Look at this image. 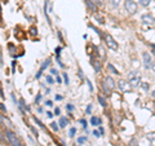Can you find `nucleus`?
Listing matches in <instances>:
<instances>
[{
  "label": "nucleus",
  "instance_id": "1",
  "mask_svg": "<svg viewBox=\"0 0 155 146\" xmlns=\"http://www.w3.org/2000/svg\"><path fill=\"white\" fill-rule=\"evenodd\" d=\"M128 83L130 84L132 88H137L138 86H141V75L138 71H130L128 74Z\"/></svg>",
  "mask_w": 155,
  "mask_h": 146
},
{
  "label": "nucleus",
  "instance_id": "2",
  "mask_svg": "<svg viewBox=\"0 0 155 146\" xmlns=\"http://www.w3.org/2000/svg\"><path fill=\"white\" fill-rule=\"evenodd\" d=\"M102 88L106 95H110L113 92V89L115 88V80H114L111 76H106L102 82Z\"/></svg>",
  "mask_w": 155,
  "mask_h": 146
},
{
  "label": "nucleus",
  "instance_id": "3",
  "mask_svg": "<svg viewBox=\"0 0 155 146\" xmlns=\"http://www.w3.org/2000/svg\"><path fill=\"white\" fill-rule=\"evenodd\" d=\"M5 136H7V139H8V141H9V144L12 146H23L22 142L19 141V139L16 136L14 132L9 131V129H5Z\"/></svg>",
  "mask_w": 155,
  "mask_h": 146
},
{
  "label": "nucleus",
  "instance_id": "4",
  "mask_svg": "<svg viewBox=\"0 0 155 146\" xmlns=\"http://www.w3.org/2000/svg\"><path fill=\"white\" fill-rule=\"evenodd\" d=\"M124 8L129 14H134L137 12V3L134 0H125L124 1Z\"/></svg>",
  "mask_w": 155,
  "mask_h": 146
},
{
  "label": "nucleus",
  "instance_id": "5",
  "mask_svg": "<svg viewBox=\"0 0 155 146\" xmlns=\"http://www.w3.org/2000/svg\"><path fill=\"white\" fill-rule=\"evenodd\" d=\"M104 39L106 42V45L109 47V49H113V51H118V43L114 40V38L110 34H105L104 35Z\"/></svg>",
  "mask_w": 155,
  "mask_h": 146
},
{
  "label": "nucleus",
  "instance_id": "6",
  "mask_svg": "<svg viewBox=\"0 0 155 146\" xmlns=\"http://www.w3.org/2000/svg\"><path fill=\"white\" fill-rule=\"evenodd\" d=\"M141 21H142L144 25L153 26L154 23H155V17H154L153 14H150V13H145V14L141 16Z\"/></svg>",
  "mask_w": 155,
  "mask_h": 146
},
{
  "label": "nucleus",
  "instance_id": "7",
  "mask_svg": "<svg viewBox=\"0 0 155 146\" xmlns=\"http://www.w3.org/2000/svg\"><path fill=\"white\" fill-rule=\"evenodd\" d=\"M142 60H144V67L146 70H150L153 66V60H151V56L148 52H144L142 53Z\"/></svg>",
  "mask_w": 155,
  "mask_h": 146
},
{
  "label": "nucleus",
  "instance_id": "8",
  "mask_svg": "<svg viewBox=\"0 0 155 146\" xmlns=\"http://www.w3.org/2000/svg\"><path fill=\"white\" fill-rule=\"evenodd\" d=\"M49 65H51V58H47V60H45V61H44V62H43V65H42V66H40V70H39L38 72H36V75H35V79H39L40 76H42L43 71L45 70V69H47L48 66H49Z\"/></svg>",
  "mask_w": 155,
  "mask_h": 146
},
{
  "label": "nucleus",
  "instance_id": "9",
  "mask_svg": "<svg viewBox=\"0 0 155 146\" xmlns=\"http://www.w3.org/2000/svg\"><path fill=\"white\" fill-rule=\"evenodd\" d=\"M118 84H119V89L121 92H127V91H129V88H132L130 87V84L127 82V80H119V82H118Z\"/></svg>",
  "mask_w": 155,
  "mask_h": 146
},
{
  "label": "nucleus",
  "instance_id": "10",
  "mask_svg": "<svg viewBox=\"0 0 155 146\" xmlns=\"http://www.w3.org/2000/svg\"><path fill=\"white\" fill-rule=\"evenodd\" d=\"M91 65L93 66V69H95L96 72H100L101 71V62H100V61H95L93 56H91Z\"/></svg>",
  "mask_w": 155,
  "mask_h": 146
},
{
  "label": "nucleus",
  "instance_id": "11",
  "mask_svg": "<svg viewBox=\"0 0 155 146\" xmlns=\"http://www.w3.org/2000/svg\"><path fill=\"white\" fill-rule=\"evenodd\" d=\"M85 5H87L89 9H91L93 13H96L97 10H98V8H97V4H95L92 1V0H85Z\"/></svg>",
  "mask_w": 155,
  "mask_h": 146
},
{
  "label": "nucleus",
  "instance_id": "12",
  "mask_svg": "<svg viewBox=\"0 0 155 146\" xmlns=\"http://www.w3.org/2000/svg\"><path fill=\"white\" fill-rule=\"evenodd\" d=\"M58 124H60V128H66L67 124H69V119H67L66 116H61Z\"/></svg>",
  "mask_w": 155,
  "mask_h": 146
},
{
  "label": "nucleus",
  "instance_id": "13",
  "mask_svg": "<svg viewBox=\"0 0 155 146\" xmlns=\"http://www.w3.org/2000/svg\"><path fill=\"white\" fill-rule=\"evenodd\" d=\"M91 124L95 125V127H100V125H101V119H100L98 116L93 115V116L91 118Z\"/></svg>",
  "mask_w": 155,
  "mask_h": 146
},
{
  "label": "nucleus",
  "instance_id": "14",
  "mask_svg": "<svg viewBox=\"0 0 155 146\" xmlns=\"http://www.w3.org/2000/svg\"><path fill=\"white\" fill-rule=\"evenodd\" d=\"M97 100H98V102L101 104V106H102V107H106V106H107V102H106V98H105L104 96L98 95V96H97Z\"/></svg>",
  "mask_w": 155,
  "mask_h": 146
},
{
  "label": "nucleus",
  "instance_id": "15",
  "mask_svg": "<svg viewBox=\"0 0 155 146\" xmlns=\"http://www.w3.org/2000/svg\"><path fill=\"white\" fill-rule=\"evenodd\" d=\"M120 4V0H109V5L111 8H118Z\"/></svg>",
  "mask_w": 155,
  "mask_h": 146
},
{
  "label": "nucleus",
  "instance_id": "16",
  "mask_svg": "<svg viewBox=\"0 0 155 146\" xmlns=\"http://www.w3.org/2000/svg\"><path fill=\"white\" fill-rule=\"evenodd\" d=\"M107 69H109V70L113 72V74H115V75H119V71H118L113 66V63H107Z\"/></svg>",
  "mask_w": 155,
  "mask_h": 146
},
{
  "label": "nucleus",
  "instance_id": "17",
  "mask_svg": "<svg viewBox=\"0 0 155 146\" xmlns=\"http://www.w3.org/2000/svg\"><path fill=\"white\" fill-rule=\"evenodd\" d=\"M88 141V137L87 136H81V137H78V144H84V142H87Z\"/></svg>",
  "mask_w": 155,
  "mask_h": 146
},
{
  "label": "nucleus",
  "instance_id": "18",
  "mask_svg": "<svg viewBox=\"0 0 155 146\" xmlns=\"http://www.w3.org/2000/svg\"><path fill=\"white\" fill-rule=\"evenodd\" d=\"M61 51H62V47H57L56 48V58H57V61H60V57H61Z\"/></svg>",
  "mask_w": 155,
  "mask_h": 146
},
{
  "label": "nucleus",
  "instance_id": "19",
  "mask_svg": "<svg viewBox=\"0 0 155 146\" xmlns=\"http://www.w3.org/2000/svg\"><path fill=\"white\" fill-rule=\"evenodd\" d=\"M75 135H76V128L75 127H71L70 129H69V137H71V139H72Z\"/></svg>",
  "mask_w": 155,
  "mask_h": 146
},
{
  "label": "nucleus",
  "instance_id": "20",
  "mask_svg": "<svg viewBox=\"0 0 155 146\" xmlns=\"http://www.w3.org/2000/svg\"><path fill=\"white\" fill-rule=\"evenodd\" d=\"M79 123L83 125V128H84V131L85 132H88V128H87V125H88V123H87V120L85 119H79Z\"/></svg>",
  "mask_w": 155,
  "mask_h": 146
},
{
  "label": "nucleus",
  "instance_id": "21",
  "mask_svg": "<svg viewBox=\"0 0 155 146\" xmlns=\"http://www.w3.org/2000/svg\"><path fill=\"white\" fill-rule=\"evenodd\" d=\"M138 1H140V5H142V7H149L151 0H138Z\"/></svg>",
  "mask_w": 155,
  "mask_h": 146
},
{
  "label": "nucleus",
  "instance_id": "22",
  "mask_svg": "<svg viewBox=\"0 0 155 146\" xmlns=\"http://www.w3.org/2000/svg\"><path fill=\"white\" fill-rule=\"evenodd\" d=\"M32 119H34V121H35V123L39 125V127H42V128H45V125H44V124H43L42 121H40V120H39V119H38V118H36V116H32Z\"/></svg>",
  "mask_w": 155,
  "mask_h": 146
},
{
  "label": "nucleus",
  "instance_id": "23",
  "mask_svg": "<svg viewBox=\"0 0 155 146\" xmlns=\"http://www.w3.org/2000/svg\"><path fill=\"white\" fill-rule=\"evenodd\" d=\"M62 78H63V83L66 84V86H69V83H70V80H69V76L66 72H62Z\"/></svg>",
  "mask_w": 155,
  "mask_h": 146
},
{
  "label": "nucleus",
  "instance_id": "24",
  "mask_svg": "<svg viewBox=\"0 0 155 146\" xmlns=\"http://www.w3.org/2000/svg\"><path fill=\"white\" fill-rule=\"evenodd\" d=\"M58 125H60V124H57V123H54V121H53V123H51V128H52L54 132H57V131H58V129H60Z\"/></svg>",
  "mask_w": 155,
  "mask_h": 146
},
{
  "label": "nucleus",
  "instance_id": "25",
  "mask_svg": "<svg viewBox=\"0 0 155 146\" xmlns=\"http://www.w3.org/2000/svg\"><path fill=\"white\" fill-rule=\"evenodd\" d=\"M74 105H71V104H67L66 105V110L69 111V112H70V114H71V111H74Z\"/></svg>",
  "mask_w": 155,
  "mask_h": 146
},
{
  "label": "nucleus",
  "instance_id": "26",
  "mask_svg": "<svg viewBox=\"0 0 155 146\" xmlns=\"http://www.w3.org/2000/svg\"><path fill=\"white\" fill-rule=\"evenodd\" d=\"M45 80H47L48 84H53V83H54V80H53L52 75H47V76H45Z\"/></svg>",
  "mask_w": 155,
  "mask_h": 146
},
{
  "label": "nucleus",
  "instance_id": "27",
  "mask_svg": "<svg viewBox=\"0 0 155 146\" xmlns=\"http://www.w3.org/2000/svg\"><path fill=\"white\" fill-rule=\"evenodd\" d=\"M28 128L31 129V132H32V133H34V135H35V137H38V136H39V132L36 131V129H35L34 127H32V125H28Z\"/></svg>",
  "mask_w": 155,
  "mask_h": 146
},
{
  "label": "nucleus",
  "instance_id": "28",
  "mask_svg": "<svg viewBox=\"0 0 155 146\" xmlns=\"http://www.w3.org/2000/svg\"><path fill=\"white\" fill-rule=\"evenodd\" d=\"M91 111H92V105H88L87 109H85V112H87V115H91Z\"/></svg>",
  "mask_w": 155,
  "mask_h": 146
},
{
  "label": "nucleus",
  "instance_id": "29",
  "mask_svg": "<svg viewBox=\"0 0 155 146\" xmlns=\"http://www.w3.org/2000/svg\"><path fill=\"white\" fill-rule=\"evenodd\" d=\"M129 146H137V140L136 139H132L129 141Z\"/></svg>",
  "mask_w": 155,
  "mask_h": 146
},
{
  "label": "nucleus",
  "instance_id": "30",
  "mask_svg": "<svg viewBox=\"0 0 155 146\" xmlns=\"http://www.w3.org/2000/svg\"><path fill=\"white\" fill-rule=\"evenodd\" d=\"M96 19H97V21H98V23H101V25H104V18L102 17H100V16H96Z\"/></svg>",
  "mask_w": 155,
  "mask_h": 146
},
{
  "label": "nucleus",
  "instance_id": "31",
  "mask_svg": "<svg viewBox=\"0 0 155 146\" xmlns=\"http://www.w3.org/2000/svg\"><path fill=\"white\" fill-rule=\"evenodd\" d=\"M40 101H42V95H40V93H39V95L35 97V102H36V104H39Z\"/></svg>",
  "mask_w": 155,
  "mask_h": 146
},
{
  "label": "nucleus",
  "instance_id": "32",
  "mask_svg": "<svg viewBox=\"0 0 155 146\" xmlns=\"http://www.w3.org/2000/svg\"><path fill=\"white\" fill-rule=\"evenodd\" d=\"M87 84H88V87H89V91L93 92V86H92V83H91V80L87 79Z\"/></svg>",
  "mask_w": 155,
  "mask_h": 146
},
{
  "label": "nucleus",
  "instance_id": "33",
  "mask_svg": "<svg viewBox=\"0 0 155 146\" xmlns=\"http://www.w3.org/2000/svg\"><path fill=\"white\" fill-rule=\"evenodd\" d=\"M78 74H79V76H80V79H84V74H83V70L79 67V70H78Z\"/></svg>",
  "mask_w": 155,
  "mask_h": 146
},
{
  "label": "nucleus",
  "instance_id": "34",
  "mask_svg": "<svg viewBox=\"0 0 155 146\" xmlns=\"http://www.w3.org/2000/svg\"><path fill=\"white\" fill-rule=\"evenodd\" d=\"M93 136H95V137H101V132H98L97 129H95V131H93Z\"/></svg>",
  "mask_w": 155,
  "mask_h": 146
},
{
  "label": "nucleus",
  "instance_id": "35",
  "mask_svg": "<svg viewBox=\"0 0 155 146\" xmlns=\"http://www.w3.org/2000/svg\"><path fill=\"white\" fill-rule=\"evenodd\" d=\"M45 106H48V107H52L53 106V102L51 100H48V101H45Z\"/></svg>",
  "mask_w": 155,
  "mask_h": 146
},
{
  "label": "nucleus",
  "instance_id": "36",
  "mask_svg": "<svg viewBox=\"0 0 155 146\" xmlns=\"http://www.w3.org/2000/svg\"><path fill=\"white\" fill-rule=\"evenodd\" d=\"M51 74H52V75H56V76H57V75H58V71H57L56 69H51Z\"/></svg>",
  "mask_w": 155,
  "mask_h": 146
},
{
  "label": "nucleus",
  "instance_id": "37",
  "mask_svg": "<svg viewBox=\"0 0 155 146\" xmlns=\"http://www.w3.org/2000/svg\"><path fill=\"white\" fill-rule=\"evenodd\" d=\"M141 87L144 88L145 91H148V89H149V86H148V83H142V84H141Z\"/></svg>",
  "mask_w": 155,
  "mask_h": 146
},
{
  "label": "nucleus",
  "instance_id": "38",
  "mask_svg": "<svg viewBox=\"0 0 155 146\" xmlns=\"http://www.w3.org/2000/svg\"><path fill=\"white\" fill-rule=\"evenodd\" d=\"M12 72H16V61L12 62Z\"/></svg>",
  "mask_w": 155,
  "mask_h": 146
},
{
  "label": "nucleus",
  "instance_id": "39",
  "mask_svg": "<svg viewBox=\"0 0 155 146\" xmlns=\"http://www.w3.org/2000/svg\"><path fill=\"white\" fill-rule=\"evenodd\" d=\"M54 98H56L57 101H61V100H63V97L61 96V95H56V97H54Z\"/></svg>",
  "mask_w": 155,
  "mask_h": 146
},
{
  "label": "nucleus",
  "instance_id": "40",
  "mask_svg": "<svg viewBox=\"0 0 155 146\" xmlns=\"http://www.w3.org/2000/svg\"><path fill=\"white\" fill-rule=\"evenodd\" d=\"M54 114H56V115H60V114H61L60 107H56V109H54Z\"/></svg>",
  "mask_w": 155,
  "mask_h": 146
},
{
  "label": "nucleus",
  "instance_id": "41",
  "mask_svg": "<svg viewBox=\"0 0 155 146\" xmlns=\"http://www.w3.org/2000/svg\"><path fill=\"white\" fill-rule=\"evenodd\" d=\"M150 47H151V49H153V51H151V53L155 56V44H150Z\"/></svg>",
  "mask_w": 155,
  "mask_h": 146
},
{
  "label": "nucleus",
  "instance_id": "42",
  "mask_svg": "<svg viewBox=\"0 0 155 146\" xmlns=\"http://www.w3.org/2000/svg\"><path fill=\"white\" fill-rule=\"evenodd\" d=\"M56 80H57V83H62V79H61V76H60V75H57V76H56Z\"/></svg>",
  "mask_w": 155,
  "mask_h": 146
},
{
  "label": "nucleus",
  "instance_id": "43",
  "mask_svg": "<svg viewBox=\"0 0 155 146\" xmlns=\"http://www.w3.org/2000/svg\"><path fill=\"white\" fill-rule=\"evenodd\" d=\"M47 116L49 118V119H52V118H53V114H52L51 111H47Z\"/></svg>",
  "mask_w": 155,
  "mask_h": 146
},
{
  "label": "nucleus",
  "instance_id": "44",
  "mask_svg": "<svg viewBox=\"0 0 155 146\" xmlns=\"http://www.w3.org/2000/svg\"><path fill=\"white\" fill-rule=\"evenodd\" d=\"M1 111H3V114H4V112H7V109H5V105H3V104H1Z\"/></svg>",
  "mask_w": 155,
  "mask_h": 146
},
{
  "label": "nucleus",
  "instance_id": "45",
  "mask_svg": "<svg viewBox=\"0 0 155 146\" xmlns=\"http://www.w3.org/2000/svg\"><path fill=\"white\" fill-rule=\"evenodd\" d=\"M98 129H100L101 135H104V133H105V129H104V127H101V125H100V127H98Z\"/></svg>",
  "mask_w": 155,
  "mask_h": 146
},
{
  "label": "nucleus",
  "instance_id": "46",
  "mask_svg": "<svg viewBox=\"0 0 155 146\" xmlns=\"http://www.w3.org/2000/svg\"><path fill=\"white\" fill-rule=\"evenodd\" d=\"M92 1L95 4H97V5H100V4H101V0H92Z\"/></svg>",
  "mask_w": 155,
  "mask_h": 146
},
{
  "label": "nucleus",
  "instance_id": "47",
  "mask_svg": "<svg viewBox=\"0 0 155 146\" xmlns=\"http://www.w3.org/2000/svg\"><path fill=\"white\" fill-rule=\"evenodd\" d=\"M57 34H58V38H60V40H61V42H62V35H61V32H57Z\"/></svg>",
  "mask_w": 155,
  "mask_h": 146
},
{
  "label": "nucleus",
  "instance_id": "48",
  "mask_svg": "<svg viewBox=\"0 0 155 146\" xmlns=\"http://www.w3.org/2000/svg\"><path fill=\"white\" fill-rule=\"evenodd\" d=\"M151 70L155 72V62H153V66H151Z\"/></svg>",
  "mask_w": 155,
  "mask_h": 146
},
{
  "label": "nucleus",
  "instance_id": "49",
  "mask_svg": "<svg viewBox=\"0 0 155 146\" xmlns=\"http://www.w3.org/2000/svg\"><path fill=\"white\" fill-rule=\"evenodd\" d=\"M151 97H153V98H155V89H154V91L151 92Z\"/></svg>",
  "mask_w": 155,
  "mask_h": 146
},
{
  "label": "nucleus",
  "instance_id": "50",
  "mask_svg": "<svg viewBox=\"0 0 155 146\" xmlns=\"http://www.w3.org/2000/svg\"><path fill=\"white\" fill-rule=\"evenodd\" d=\"M31 34H34V35L36 34V32H35V29H34V27H32V29H31Z\"/></svg>",
  "mask_w": 155,
  "mask_h": 146
}]
</instances>
